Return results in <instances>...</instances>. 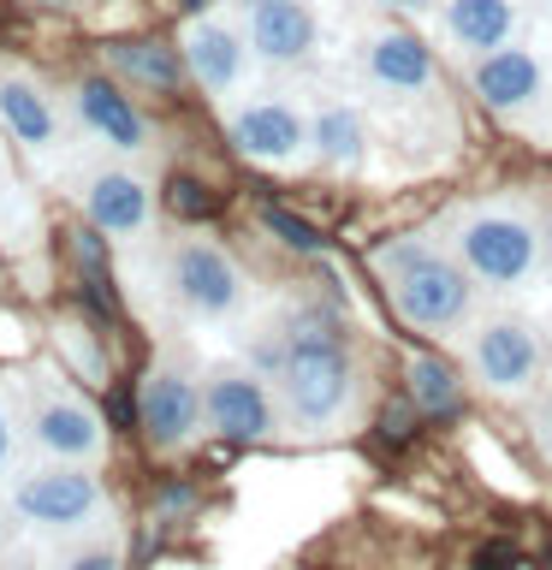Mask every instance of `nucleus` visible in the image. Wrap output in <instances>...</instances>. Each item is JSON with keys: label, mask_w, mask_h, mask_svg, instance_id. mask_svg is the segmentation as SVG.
Here are the masks:
<instances>
[{"label": "nucleus", "mask_w": 552, "mask_h": 570, "mask_svg": "<svg viewBox=\"0 0 552 570\" xmlns=\"http://www.w3.org/2000/svg\"><path fill=\"white\" fill-rule=\"evenodd\" d=\"M262 226L274 232L285 249H297V256H315L321 249V232L309 220H297V214H285V208H262Z\"/></svg>", "instance_id": "23"}, {"label": "nucleus", "mask_w": 552, "mask_h": 570, "mask_svg": "<svg viewBox=\"0 0 552 570\" xmlns=\"http://www.w3.org/2000/svg\"><path fill=\"white\" fill-rule=\"evenodd\" d=\"M374 274H381L392 309H398L404 327H416L427 338H445L457 327H470L475 315V274L452 256H440L427 238H392L374 249Z\"/></svg>", "instance_id": "2"}, {"label": "nucleus", "mask_w": 552, "mask_h": 570, "mask_svg": "<svg viewBox=\"0 0 552 570\" xmlns=\"http://www.w3.org/2000/svg\"><path fill=\"white\" fill-rule=\"evenodd\" d=\"M0 125L30 155H53L66 142V119H60V101L48 96V83L7 60H0Z\"/></svg>", "instance_id": "13"}, {"label": "nucleus", "mask_w": 552, "mask_h": 570, "mask_svg": "<svg viewBox=\"0 0 552 570\" xmlns=\"http://www.w3.org/2000/svg\"><path fill=\"white\" fill-rule=\"evenodd\" d=\"M12 452H18V410H12V392L0 386V475L12 470Z\"/></svg>", "instance_id": "25"}, {"label": "nucleus", "mask_w": 552, "mask_h": 570, "mask_svg": "<svg viewBox=\"0 0 552 570\" xmlns=\"http://www.w3.org/2000/svg\"><path fill=\"white\" fill-rule=\"evenodd\" d=\"M167 203H172V214H185V220H203V214L214 208V196L196 185V178H172V185H167Z\"/></svg>", "instance_id": "24"}, {"label": "nucleus", "mask_w": 552, "mask_h": 570, "mask_svg": "<svg viewBox=\"0 0 552 570\" xmlns=\"http://www.w3.org/2000/svg\"><path fill=\"white\" fill-rule=\"evenodd\" d=\"M83 220L107 238H142L155 220V190L131 167H96L83 178Z\"/></svg>", "instance_id": "16"}, {"label": "nucleus", "mask_w": 552, "mask_h": 570, "mask_svg": "<svg viewBox=\"0 0 552 570\" xmlns=\"http://www.w3.org/2000/svg\"><path fill=\"white\" fill-rule=\"evenodd\" d=\"M208 7V0H185V12H203Z\"/></svg>", "instance_id": "31"}, {"label": "nucleus", "mask_w": 552, "mask_h": 570, "mask_svg": "<svg viewBox=\"0 0 552 570\" xmlns=\"http://www.w3.org/2000/svg\"><path fill=\"white\" fill-rule=\"evenodd\" d=\"M541 452L552 458V410H546V422H541Z\"/></svg>", "instance_id": "29"}, {"label": "nucleus", "mask_w": 552, "mask_h": 570, "mask_svg": "<svg viewBox=\"0 0 552 570\" xmlns=\"http://www.w3.org/2000/svg\"><path fill=\"white\" fill-rule=\"evenodd\" d=\"M178 53H185V71L203 83V96H214V101L238 96V89L249 83V60H256L244 24H226V18H208V12H196L185 24Z\"/></svg>", "instance_id": "11"}, {"label": "nucleus", "mask_w": 552, "mask_h": 570, "mask_svg": "<svg viewBox=\"0 0 552 570\" xmlns=\"http://www.w3.org/2000/svg\"><path fill=\"white\" fill-rule=\"evenodd\" d=\"M0 552H7V523H0Z\"/></svg>", "instance_id": "32"}, {"label": "nucleus", "mask_w": 552, "mask_h": 570, "mask_svg": "<svg viewBox=\"0 0 552 570\" xmlns=\"http://www.w3.org/2000/svg\"><path fill=\"white\" fill-rule=\"evenodd\" d=\"M410 399H416L422 416H457L463 386H457L452 363H440V356H416V363H410Z\"/></svg>", "instance_id": "21"}, {"label": "nucleus", "mask_w": 552, "mask_h": 570, "mask_svg": "<svg viewBox=\"0 0 552 570\" xmlns=\"http://www.w3.org/2000/svg\"><path fill=\"white\" fill-rule=\"evenodd\" d=\"M381 7H392V12H427L434 0H381Z\"/></svg>", "instance_id": "27"}, {"label": "nucleus", "mask_w": 552, "mask_h": 570, "mask_svg": "<svg viewBox=\"0 0 552 570\" xmlns=\"http://www.w3.org/2000/svg\"><path fill=\"white\" fill-rule=\"evenodd\" d=\"M363 71L374 89H386V96H422V89H434V48L422 42L416 30H374L363 42Z\"/></svg>", "instance_id": "17"}, {"label": "nucleus", "mask_w": 552, "mask_h": 570, "mask_svg": "<svg viewBox=\"0 0 552 570\" xmlns=\"http://www.w3.org/2000/svg\"><path fill=\"white\" fill-rule=\"evenodd\" d=\"M541 249H546V267H552V214L541 220Z\"/></svg>", "instance_id": "28"}, {"label": "nucleus", "mask_w": 552, "mask_h": 570, "mask_svg": "<svg viewBox=\"0 0 552 570\" xmlns=\"http://www.w3.org/2000/svg\"><path fill=\"white\" fill-rule=\"evenodd\" d=\"M203 416H208V434L220 440H274L285 410H279V392H267L262 368L226 363L203 381Z\"/></svg>", "instance_id": "9"}, {"label": "nucleus", "mask_w": 552, "mask_h": 570, "mask_svg": "<svg viewBox=\"0 0 552 570\" xmlns=\"http://www.w3.org/2000/svg\"><path fill=\"white\" fill-rule=\"evenodd\" d=\"M48 570H125V541H119L114 529L78 534V547H66Z\"/></svg>", "instance_id": "22"}, {"label": "nucleus", "mask_w": 552, "mask_h": 570, "mask_svg": "<svg viewBox=\"0 0 552 570\" xmlns=\"http://www.w3.org/2000/svg\"><path fill=\"white\" fill-rule=\"evenodd\" d=\"M24 428H30L36 452H48L60 463H101V452H107V416L78 386L53 381V374H36L30 404H24Z\"/></svg>", "instance_id": "6"}, {"label": "nucleus", "mask_w": 552, "mask_h": 570, "mask_svg": "<svg viewBox=\"0 0 552 570\" xmlns=\"http://www.w3.org/2000/svg\"><path fill=\"white\" fill-rule=\"evenodd\" d=\"M36 7H78V0H36Z\"/></svg>", "instance_id": "30"}, {"label": "nucleus", "mask_w": 552, "mask_h": 570, "mask_svg": "<svg viewBox=\"0 0 552 570\" xmlns=\"http://www.w3.org/2000/svg\"><path fill=\"white\" fill-rule=\"evenodd\" d=\"M463 368L493 399H523L546 381V333L523 315H481L463 333Z\"/></svg>", "instance_id": "5"}, {"label": "nucleus", "mask_w": 552, "mask_h": 570, "mask_svg": "<svg viewBox=\"0 0 552 570\" xmlns=\"http://www.w3.org/2000/svg\"><path fill=\"white\" fill-rule=\"evenodd\" d=\"M546 7H552V0H546Z\"/></svg>", "instance_id": "33"}, {"label": "nucleus", "mask_w": 552, "mask_h": 570, "mask_svg": "<svg viewBox=\"0 0 552 570\" xmlns=\"http://www.w3.org/2000/svg\"><path fill=\"white\" fill-rule=\"evenodd\" d=\"M71 114H78L83 131L114 155H142L149 137H155L149 119H142V107L125 96L119 78H78V89H71Z\"/></svg>", "instance_id": "14"}, {"label": "nucleus", "mask_w": 552, "mask_h": 570, "mask_svg": "<svg viewBox=\"0 0 552 570\" xmlns=\"http://www.w3.org/2000/svg\"><path fill=\"white\" fill-rule=\"evenodd\" d=\"M238 24L267 66H309L321 48V18L309 0H231Z\"/></svg>", "instance_id": "12"}, {"label": "nucleus", "mask_w": 552, "mask_h": 570, "mask_svg": "<svg viewBox=\"0 0 552 570\" xmlns=\"http://www.w3.org/2000/svg\"><path fill=\"white\" fill-rule=\"evenodd\" d=\"M101 60L125 89H155V96H167V89L185 83V53L155 42V36H119V42L101 48Z\"/></svg>", "instance_id": "19"}, {"label": "nucleus", "mask_w": 552, "mask_h": 570, "mask_svg": "<svg viewBox=\"0 0 552 570\" xmlns=\"http://www.w3.org/2000/svg\"><path fill=\"white\" fill-rule=\"evenodd\" d=\"M226 137L231 149L256 167H292V160L309 155V119L303 107H292L285 96H256V101H238L226 114Z\"/></svg>", "instance_id": "10"}, {"label": "nucleus", "mask_w": 552, "mask_h": 570, "mask_svg": "<svg viewBox=\"0 0 552 570\" xmlns=\"http://www.w3.org/2000/svg\"><path fill=\"white\" fill-rule=\"evenodd\" d=\"M470 89L481 96V107H493V114H523V107H534L546 96V60L534 48L505 42V48L470 60Z\"/></svg>", "instance_id": "15"}, {"label": "nucleus", "mask_w": 552, "mask_h": 570, "mask_svg": "<svg viewBox=\"0 0 552 570\" xmlns=\"http://www.w3.org/2000/svg\"><path fill=\"white\" fill-rule=\"evenodd\" d=\"M505 564H511V552H505V547H493V552L481 547V559H475V570H505Z\"/></svg>", "instance_id": "26"}, {"label": "nucleus", "mask_w": 552, "mask_h": 570, "mask_svg": "<svg viewBox=\"0 0 552 570\" xmlns=\"http://www.w3.org/2000/svg\"><path fill=\"white\" fill-rule=\"evenodd\" d=\"M516 0H445L440 7V36L452 42V53L481 60V53L505 48L516 36Z\"/></svg>", "instance_id": "18"}, {"label": "nucleus", "mask_w": 552, "mask_h": 570, "mask_svg": "<svg viewBox=\"0 0 552 570\" xmlns=\"http://www.w3.org/2000/svg\"><path fill=\"white\" fill-rule=\"evenodd\" d=\"M457 262L475 274V285H493V292H516L541 274L546 249H541V226L529 220V208L516 203H475L457 214L452 226Z\"/></svg>", "instance_id": "3"}, {"label": "nucleus", "mask_w": 552, "mask_h": 570, "mask_svg": "<svg viewBox=\"0 0 552 570\" xmlns=\"http://www.w3.org/2000/svg\"><path fill=\"white\" fill-rule=\"evenodd\" d=\"M12 517L30 534H96L114 517V499H107L96 463H36L12 481Z\"/></svg>", "instance_id": "4"}, {"label": "nucleus", "mask_w": 552, "mask_h": 570, "mask_svg": "<svg viewBox=\"0 0 552 570\" xmlns=\"http://www.w3.org/2000/svg\"><path fill=\"white\" fill-rule=\"evenodd\" d=\"M279 410L297 434H333L356 410V356L327 309H292L279 321Z\"/></svg>", "instance_id": "1"}, {"label": "nucleus", "mask_w": 552, "mask_h": 570, "mask_svg": "<svg viewBox=\"0 0 552 570\" xmlns=\"http://www.w3.org/2000/svg\"><path fill=\"white\" fill-rule=\"evenodd\" d=\"M309 155H315L327 173H356V167H363V155H368V125H363V114H356L351 101L315 107V119H309Z\"/></svg>", "instance_id": "20"}, {"label": "nucleus", "mask_w": 552, "mask_h": 570, "mask_svg": "<svg viewBox=\"0 0 552 570\" xmlns=\"http://www.w3.org/2000/svg\"><path fill=\"white\" fill-rule=\"evenodd\" d=\"M137 422H142V440L155 452H185V445L208 428L203 416V381L185 368V363H155L137 386Z\"/></svg>", "instance_id": "8"}, {"label": "nucleus", "mask_w": 552, "mask_h": 570, "mask_svg": "<svg viewBox=\"0 0 552 570\" xmlns=\"http://www.w3.org/2000/svg\"><path fill=\"white\" fill-rule=\"evenodd\" d=\"M167 285H172L178 309L196 315V321H231L244 309V297H249L244 267L231 262L220 244H208V238H178L172 244Z\"/></svg>", "instance_id": "7"}]
</instances>
